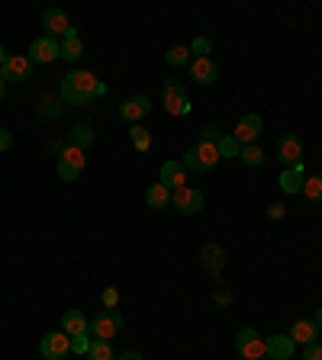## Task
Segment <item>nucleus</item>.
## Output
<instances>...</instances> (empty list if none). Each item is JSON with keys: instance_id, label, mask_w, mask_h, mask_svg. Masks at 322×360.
Segmentation results:
<instances>
[{"instance_id": "f257e3e1", "label": "nucleus", "mask_w": 322, "mask_h": 360, "mask_svg": "<svg viewBox=\"0 0 322 360\" xmlns=\"http://www.w3.org/2000/svg\"><path fill=\"white\" fill-rule=\"evenodd\" d=\"M58 93H62V100L68 107H84L91 100L103 97L107 84H103L97 74H91V71H68V74L62 77V84H58Z\"/></svg>"}, {"instance_id": "f03ea898", "label": "nucleus", "mask_w": 322, "mask_h": 360, "mask_svg": "<svg viewBox=\"0 0 322 360\" xmlns=\"http://www.w3.org/2000/svg\"><path fill=\"white\" fill-rule=\"evenodd\" d=\"M161 107H165L168 116H191V97H187V87L181 84L177 77H168V81H165Z\"/></svg>"}, {"instance_id": "7ed1b4c3", "label": "nucleus", "mask_w": 322, "mask_h": 360, "mask_svg": "<svg viewBox=\"0 0 322 360\" xmlns=\"http://www.w3.org/2000/svg\"><path fill=\"white\" fill-rule=\"evenodd\" d=\"M219 161H223V158H219L216 145H210V142H197V145L187 148V154L181 158L184 171H197V174H203V171H213Z\"/></svg>"}, {"instance_id": "20e7f679", "label": "nucleus", "mask_w": 322, "mask_h": 360, "mask_svg": "<svg viewBox=\"0 0 322 360\" xmlns=\"http://www.w3.org/2000/svg\"><path fill=\"white\" fill-rule=\"evenodd\" d=\"M120 328H123V315L116 312V309H100L97 315L91 319V338H97V341H113L116 335H120Z\"/></svg>"}, {"instance_id": "39448f33", "label": "nucleus", "mask_w": 322, "mask_h": 360, "mask_svg": "<svg viewBox=\"0 0 322 360\" xmlns=\"http://www.w3.org/2000/svg\"><path fill=\"white\" fill-rule=\"evenodd\" d=\"M84 164H87V154L81 148L65 145L58 152V177H62L65 184H71V180H77V177L84 174Z\"/></svg>"}, {"instance_id": "423d86ee", "label": "nucleus", "mask_w": 322, "mask_h": 360, "mask_svg": "<svg viewBox=\"0 0 322 360\" xmlns=\"http://www.w3.org/2000/svg\"><path fill=\"white\" fill-rule=\"evenodd\" d=\"M203 193L193 190V187H177V190H171V206L177 209L181 215H197L200 209H203Z\"/></svg>"}, {"instance_id": "0eeeda50", "label": "nucleus", "mask_w": 322, "mask_h": 360, "mask_svg": "<svg viewBox=\"0 0 322 360\" xmlns=\"http://www.w3.org/2000/svg\"><path fill=\"white\" fill-rule=\"evenodd\" d=\"M277 161L284 164V168H297V164H303V138H300L297 132L281 135V142H277Z\"/></svg>"}, {"instance_id": "6e6552de", "label": "nucleus", "mask_w": 322, "mask_h": 360, "mask_svg": "<svg viewBox=\"0 0 322 360\" xmlns=\"http://www.w3.org/2000/svg\"><path fill=\"white\" fill-rule=\"evenodd\" d=\"M236 351L242 354L245 360H261V357H264V338H261L258 331L252 328V325H248V328H238Z\"/></svg>"}, {"instance_id": "1a4fd4ad", "label": "nucleus", "mask_w": 322, "mask_h": 360, "mask_svg": "<svg viewBox=\"0 0 322 360\" xmlns=\"http://www.w3.org/2000/svg\"><path fill=\"white\" fill-rule=\"evenodd\" d=\"M39 354L46 360H62L71 354V335L65 331H49L42 341H39Z\"/></svg>"}, {"instance_id": "9d476101", "label": "nucleus", "mask_w": 322, "mask_h": 360, "mask_svg": "<svg viewBox=\"0 0 322 360\" xmlns=\"http://www.w3.org/2000/svg\"><path fill=\"white\" fill-rule=\"evenodd\" d=\"M148 113H152V100H148L146 93H136V97H129V100L120 103V119L129 123V126H139Z\"/></svg>"}, {"instance_id": "9b49d317", "label": "nucleus", "mask_w": 322, "mask_h": 360, "mask_svg": "<svg viewBox=\"0 0 322 360\" xmlns=\"http://www.w3.org/2000/svg\"><path fill=\"white\" fill-rule=\"evenodd\" d=\"M264 132V119H261L258 113H248V116H242L236 123V129H232V135H236V142L242 148L245 145H255L258 142V135Z\"/></svg>"}, {"instance_id": "f8f14e48", "label": "nucleus", "mask_w": 322, "mask_h": 360, "mask_svg": "<svg viewBox=\"0 0 322 360\" xmlns=\"http://www.w3.org/2000/svg\"><path fill=\"white\" fill-rule=\"evenodd\" d=\"M62 58V48H58V39H49V36H39L30 42V62L32 65H49V62H58Z\"/></svg>"}, {"instance_id": "ddd939ff", "label": "nucleus", "mask_w": 322, "mask_h": 360, "mask_svg": "<svg viewBox=\"0 0 322 360\" xmlns=\"http://www.w3.org/2000/svg\"><path fill=\"white\" fill-rule=\"evenodd\" d=\"M0 77H4V81H13V84L30 81V77H32L30 55H10L7 62H4V68H0Z\"/></svg>"}, {"instance_id": "4468645a", "label": "nucleus", "mask_w": 322, "mask_h": 360, "mask_svg": "<svg viewBox=\"0 0 322 360\" xmlns=\"http://www.w3.org/2000/svg\"><path fill=\"white\" fill-rule=\"evenodd\" d=\"M42 29H46L49 39H58V42H62L65 32L71 29L68 13H65V10H58V7H49L46 13H42Z\"/></svg>"}, {"instance_id": "2eb2a0df", "label": "nucleus", "mask_w": 322, "mask_h": 360, "mask_svg": "<svg viewBox=\"0 0 322 360\" xmlns=\"http://www.w3.org/2000/svg\"><path fill=\"white\" fill-rule=\"evenodd\" d=\"M297 345L290 341V335H268L264 338V357L268 360H290Z\"/></svg>"}, {"instance_id": "dca6fc26", "label": "nucleus", "mask_w": 322, "mask_h": 360, "mask_svg": "<svg viewBox=\"0 0 322 360\" xmlns=\"http://www.w3.org/2000/svg\"><path fill=\"white\" fill-rule=\"evenodd\" d=\"M290 341L293 345H303V347H309V345H316V338H319V328H316V322L313 319H297V322L290 325Z\"/></svg>"}, {"instance_id": "f3484780", "label": "nucleus", "mask_w": 322, "mask_h": 360, "mask_svg": "<svg viewBox=\"0 0 322 360\" xmlns=\"http://www.w3.org/2000/svg\"><path fill=\"white\" fill-rule=\"evenodd\" d=\"M191 77L197 81V84H216V81H219V68H216L213 58H193Z\"/></svg>"}, {"instance_id": "a211bd4d", "label": "nucleus", "mask_w": 322, "mask_h": 360, "mask_svg": "<svg viewBox=\"0 0 322 360\" xmlns=\"http://www.w3.org/2000/svg\"><path fill=\"white\" fill-rule=\"evenodd\" d=\"M277 184H281L284 193H303V184H307V171H303V164H297V168H284L281 177H277Z\"/></svg>"}, {"instance_id": "6ab92c4d", "label": "nucleus", "mask_w": 322, "mask_h": 360, "mask_svg": "<svg viewBox=\"0 0 322 360\" xmlns=\"http://www.w3.org/2000/svg\"><path fill=\"white\" fill-rule=\"evenodd\" d=\"M187 171L181 161H165L161 164V184L168 187V190H177V187H187Z\"/></svg>"}, {"instance_id": "aec40b11", "label": "nucleus", "mask_w": 322, "mask_h": 360, "mask_svg": "<svg viewBox=\"0 0 322 360\" xmlns=\"http://www.w3.org/2000/svg\"><path fill=\"white\" fill-rule=\"evenodd\" d=\"M87 328H91V322L84 319V312H81V309H68V312L62 315V331H65V335H71V338H75V335H91Z\"/></svg>"}, {"instance_id": "412c9836", "label": "nucleus", "mask_w": 322, "mask_h": 360, "mask_svg": "<svg viewBox=\"0 0 322 360\" xmlns=\"http://www.w3.org/2000/svg\"><path fill=\"white\" fill-rule=\"evenodd\" d=\"M58 48H62V58H65V62H77V58L84 55V46H81V36H77L75 26L65 32V39L58 42Z\"/></svg>"}, {"instance_id": "4be33fe9", "label": "nucleus", "mask_w": 322, "mask_h": 360, "mask_svg": "<svg viewBox=\"0 0 322 360\" xmlns=\"http://www.w3.org/2000/svg\"><path fill=\"white\" fill-rule=\"evenodd\" d=\"M200 261H203V267H207L210 274H219V270H223V264H226V251L219 245H203Z\"/></svg>"}, {"instance_id": "5701e85b", "label": "nucleus", "mask_w": 322, "mask_h": 360, "mask_svg": "<svg viewBox=\"0 0 322 360\" xmlns=\"http://www.w3.org/2000/svg\"><path fill=\"white\" fill-rule=\"evenodd\" d=\"M146 203H148L152 209H165V206H171V190L158 180V184H152V187L146 190Z\"/></svg>"}, {"instance_id": "b1692460", "label": "nucleus", "mask_w": 322, "mask_h": 360, "mask_svg": "<svg viewBox=\"0 0 322 360\" xmlns=\"http://www.w3.org/2000/svg\"><path fill=\"white\" fill-rule=\"evenodd\" d=\"M187 62H193L191 46H171L168 52H165V65H168V68H184Z\"/></svg>"}, {"instance_id": "393cba45", "label": "nucleus", "mask_w": 322, "mask_h": 360, "mask_svg": "<svg viewBox=\"0 0 322 360\" xmlns=\"http://www.w3.org/2000/svg\"><path fill=\"white\" fill-rule=\"evenodd\" d=\"M68 145H75V148H81V152H87V148L94 145V129L91 126H75V132H71V142Z\"/></svg>"}, {"instance_id": "a878e982", "label": "nucleus", "mask_w": 322, "mask_h": 360, "mask_svg": "<svg viewBox=\"0 0 322 360\" xmlns=\"http://www.w3.org/2000/svg\"><path fill=\"white\" fill-rule=\"evenodd\" d=\"M303 196L309 203H322V174H307V184H303Z\"/></svg>"}, {"instance_id": "bb28decb", "label": "nucleus", "mask_w": 322, "mask_h": 360, "mask_svg": "<svg viewBox=\"0 0 322 360\" xmlns=\"http://www.w3.org/2000/svg\"><path fill=\"white\" fill-rule=\"evenodd\" d=\"M129 142L136 145V152H148V148H152V132L142 129V126H132V129H129Z\"/></svg>"}, {"instance_id": "cd10ccee", "label": "nucleus", "mask_w": 322, "mask_h": 360, "mask_svg": "<svg viewBox=\"0 0 322 360\" xmlns=\"http://www.w3.org/2000/svg\"><path fill=\"white\" fill-rule=\"evenodd\" d=\"M87 360H116V354H113V347H110V341H97V338H94L91 351H87Z\"/></svg>"}, {"instance_id": "c85d7f7f", "label": "nucleus", "mask_w": 322, "mask_h": 360, "mask_svg": "<svg viewBox=\"0 0 322 360\" xmlns=\"http://www.w3.org/2000/svg\"><path fill=\"white\" fill-rule=\"evenodd\" d=\"M238 158H242L245 168H261V164H264V152H261L258 145H245L242 152H238Z\"/></svg>"}, {"instance_id": "c756f323", "label": "nucleus", "mask_w": 322, "mask_h": 360, "mask_svg": "<svg viewBox=\"0 0 322 360\" xmlns=\"http://www.w3.org/2000/svg\"><path fill=\"white\" fill-rule=\"evenodd\" d=\"M216 152H219V158H238L242 145L236 142V135H223L219 142H216Z\"/></svg>"}, {"instance_id": "7c9ffc66", "label": "nucleus", "mask_w": 322, "mask_h": 360, "mask_svg": "<svg viewBox=\"0 0 322 360\" xmlns=\"http://www.w3.org/2000/svg\"><path fill=\"white\" fill-rule=\"evenodd\" d=\"M210 48H213V46H210L207 36H197L191 42V55H193V58H210Z\"/></svg>"}, {"instance_id": "2f4dec72", "label": "nucleus", "mask_w": 322, "mask_h": 360, "mask_svg": "<svg viewBox=\"0 0 322 360\" xmlns=\"http://www.w3.org/2000/svg\"><path fill=\"white\" fill-rule=\"evenodd\" d=\"M219 138H223V129H219L216 123H207L203 129H200V142H210V145H216Z\"/></svg>"}, {"instance_id": "473e14b6", "label": "nucleus", "mask_w": 322, "mask_h": 360, "mask_svg": "<svg viewBox=\"0 0 322 360\" xmlns=\"http://www.w3.org/2000/svg\"><path fill=\"white\" fill-rule=\"evenodd\" d=\"M91 341H94L91 335H75L71 338V354H81V357H84V354L91 351Z\"/></svg>"}, {"instance_id": "72a5a7b5", "label": "nucleus", "mask_w": 322, "mask_h": 360, "mask_svg": "<svg viewBox=\"0 0 322 360\" xmlns=\"http://www.w3.org/2000/svg\"><path fill=\"white\" fill-rule=\"evenodd\" d=\"M100 299H103V309H116L120 306V290H116V286H107Z\"/></svg>"}, {"instance_id": "f704fd0d", "label": "nucleus", "mask_w": 322, "mask_h": 360, "mask_svg": "<svg viewBox=\"0 0 322 360\" xmlns=\"http://www.w3.org/2000/svg\"><path fill=\"white\" fill-rule=\"evenodd\" d=\"M303 360H322V345H319V341L307 347V354H303Z\"/></svg>"}, {"instance_id": "c9c22d12", "label": "nucleus", "mask_w": 322, "mask_h": 360, "mask_svg": "<svg viewBox=\"0 0 322 360\" xmlns=\"http://www.w3.org/2000/svg\"><path fill=\"white\" fill-rule=\"evenodd\" d=\"M10 145H13V135H10V132H7V129H0V154L7 152V148H10Z\"/></svg>"}, {"instance_id": "e433bc0d", "label": "nucleus", "mask_w": 322, "mask_h": 360, "mask_svg": "<svg viewBox=\"0 0 322 360\" xmlns=\"http://www.w3.org/2000/svg\"><path fill=\"white\" fill-rule=\"evenodd\" d=\"M268 219H284V206H281V203H271V206H268Z\"/></svg>"}, {"instance_id": "4c0bfd02", "label": "nucleus", "mask_w": 322, "mask_h": 360, "mask_svg": "<svg viewBox=\"0 0 322 360\" xmlns=\"http://www.w3.org/2000/svg\"><path fill=\"white\" fill-rule=\"evenodd\" d=\"M116 360H146V357H142V354H139V351H126V354H120V357H116Z\"/></svg>"}, {"instance_id": "58836bf2", "label": "nucleus", "mask_w": 322, "mask_h": 360, "mask_svg": "<svg viewBox=\"0 0 322 360\" xmlns=\"http://www.w3.org/2000/svg\"><path fill=\"white\" fill-rule=\"evenodd\" d=\"M313 322H316V328H319V331H322V306H319V309H316V319H313Z\"/></svg>"}, {"instance_id": "ea45409f", "label": "nucleus", "mask_w": 322, "mask_h": 360, "mask_svg": "<svg viewBox=\"0 0 322 360\" xmlns=\"http://www.w3.org/2000/svg\"><path fill=\"white\" fill-rule=\"evenodd\" d=\"M7 58H10V55L4 52V46H0V68H4V62H7Z\"/></svg>"}, {"instance_id": "a19ab883", "label": "nucleus", "mask_w": 322, "mask_h": 360, "mask_svg": "<svg viewBox=\"0 0 322 360\" xmlns=\"http://www.w3.org/2000/svg\"><path fill=\"white\" fill-rule=\"evenodd\" d=\"M4 87H7V81H4V77H0V100H4Z\"/></svg>"}, {"instance_id": "79ce46f5", "label": "nucleus", "mask_w": 322, "mask_h": 360, "mask_svg": "<svg viewBox=\"0 0 322 360\" xmlns=\"http://www.w3.org/2000/svg\"><path fill=\"white\" fill-rule=\"evenodd\" d=\"M261 360H268V357H261Z\"/></svg>"}]
</instances>
